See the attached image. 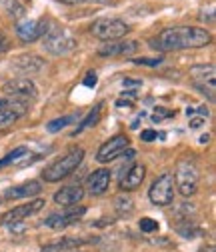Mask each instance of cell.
I'll return each instance as SVG.
<instances>
[{"label": "cell", "mask_w": 216, "mask_h": 252, "mask_svg": "<svg viewBox=\"0 0 216 252\" xmlns=\"http://www.w3.org/2000/svg\"><path fill=\"white\" fill-rule=\"evenodd\" d=\"M44 204H46V202H44L42 198L30 200L28 204H20V206H16V208L4 212L2 218H0V224H2V226H14V224H20V222H24L28 216H32V214L40 212V210L44 208Z\"/></svg>", "instance_id": "ba28073f"}, {"label": "cell", "mask_w": 216, "mask_h": 252, "mask_svg": "<svg viewBox=\"0 0 216 252\" xmlns=\"http://www.w3.org/2000/svg\"><path fill=\"white\" fill-rule=\"evenodd\" d=\"M144 116H146V112H144V110H142V112H138V116L130 122V128H138V126H140V120H142Z\"/></svg>", "instance_id": "836d02e7"}, {"label": "cell", "mask_w": 216, "mask_h": 252, "mask_svg": "<svg viewBox=\"0 0 216 252\" xmlns=\"http://www.w3.org/2000/svg\"><path fill=\"white\" fill-rule=\"evenodd\" d=\"M86 214V208L84 206H78V208H70L66 212H54L50 214L46 220H44V224L48 228H54V230H60V228H66L74 222H78V220Z\"/></svg>", "instance_id": "7c38bea8"}, {"label": "cell", "mask_w": 216, "mask_h": 252, "mask_svg": "<svg viewBox=\"0 0 216 252\" xmlns=\"http://www.w3.org/2000/svg\"><path fill=\"white\" fill-rule=\"evenodd\" d=\"M212 40L210 32L200 26H172L164 28L158 36L150 40V46L160 52H174V50H186V48H202L208 46Z\"/></svg>", "instance_id": "6da1fadb"}, {"label": "cell", "mask_w": 216, "mask_h": 252, "mask_svg": "<svg viewBox=\"0 0 216 252\" xmlns=\"http://www.w3.org/2000/svg\"><path fill=\"white\" fill-rule=\"evenodd\" d=\"M84 198V188L80 186H64L54 194V202L60 206H74Z\"/></svg>", "instance_id": "e0dca14e"}, {"label": "cell", "mask_w": 216, "mask_h": 252, "mask_svg": "<svg viewBox=\"0 0 216 252\" xmlns=\"http://www.w3.org/2000/svg\"><path fill=\"white\" fill-rule=\"evenodd\" d=\"M126 148H130V140H128V136H126V134H116V136H112L110 140H106V142L98 148V152H96V160H98L100 164H108V162L116 160L118 156L124 152Z\"/></svg>", "instance_id": "30bf717a"}, {"label": "cell", "mask_w": 216, "mask_h": 252, "mask_svg": "<svg viewBox=\"0 0 216 252\" xmlns=\"http://www.w3.org/2000/svg\"><path fill=\"white\" fill-rule=\"evenodd\" d=\"M28 102L16 100V98H0V130L8 128L10 124H14L20 116L28 112Z\"/></svg>", "instance_id": "9c48e42d"}, {"label": "cell", "mask_w": 216, "mask_h": 252, "mask_svg": "<svg viewBox=\"0 0 216 252\" xmlns=\"http://www.w3.org/2000/svg\"><path fill=\"white\" fill-rule=\"evenodd\" d=\"M134 64H144V66H160L162 58H134Z\"/></svg>", "instance_id": "f1b7e54d"}, {"label": "cell", "mask_w": 216, "mask_h": 252, "mask_svg": "<svg viewBox=\"0 0 216 252\" xmlns=\"http://www.w3.org/2000/svg\"><path fill=\"white\" fill-rule=\"evenodd\" d=\"M42 190V186L38 180H28L24 184H18V186H12L8 188V190L4 192V198L8 200H14V198H30V196H34Z\"/></svg>", "instance_id": "2e32d148"}, {"label": "cell", "mask_w": 216, "mask_h": 252, "mask_svg": "<svg viewBox=\"0 0 216 252\" xmlns=\"http://www.w3.org/2000/svg\"><path fill=\"white\" fill-rule=\"evenodd\" d=\"M116 208H118V212L120 214H126V212H132V200L130 198H124V196H120V198H116Z\"/></svg>", "instance_id": "484cf974"}, {"label": "cell", "mask_w": 216, "mask_h": 252, "mask_svg": "<svg viewBox=\"0 0 216 252\" xmlns=\"http://www.w3.org/2000/svg\"><path fill=\"white\" fill-rule=\"evenodd\" d=\"M82 84H84L86 88H94V86L98 84V76H96V72H92V70H90V72L86 74V78L82 80Z\"/></svg>", "instance_id": "f546056e"}, {"label": "cell", "mask_w": 216, "mask_h": 252, "mask_svg": "<svg viewBox=\"0 0 216 252\" xmlns=\"http://www.w3.org/2000/svg\"><path fill=\"white\" fill-rule=\"evenodd\" d=\"M14 30H16V36L22 42H34L48 32V20L46 18L24 20V22H18Z\"/></svg>", "instance_id": "8fae6325"}, {"label": "cell", "mask_w": 216, "mask_h": 252, "mask_svg": "<svg viewBox=\"0 0 216 252\" xmlns=\"http://www.w3.org/2000/svg\"><path fill=\"white\" fill-rule=\"evenodd\" d=\"M0 2H2L4 10H6L10 16H14V18H22V16L26 14L24 6L18 2V0H0Z\"/></svg>", "instance_id": "cb8c5ba5"}, {"label": "cell", "mask_w": 216, "mask_h": 252, "mask_svg": "<svg viewBox=\"0 0 216 252\" xmlns=\"http://www.w3.org/2000/svg\"><path fill=\"white\" fill-rule=\"evenodd\" d=\"M140 230L142 232H154V230H158V222L152 220V218H142L140 220Z\"/></svg>", "instance_id": "83f0119b"}, {"label": "cell", "mask_w": 216, "mask_h": 252, "mask_svg": "<svg viewBox=\"0 0 216 252\" xmlns=\"http://www.w3.org/2000/svg\"><path fill=\"white\" fill-rule=\"evenodd\" d=\"M30 152H28V148L26 146H18V148H14L12 152H8L4 158H0V168H4V166H10V164H14V162H20L22 158H26Z\"/></svg>", "instance_id": "7402d4cb"}, {"label": "cell", "mask_w": 216, "mask_h": 252, "mask_svg": "<svg viewBox=\"0 0 216 252\" xmlns=\"http://www.w3.org/2000/svg\"><path fill=\"white\" fill-rule=\"evenodd\" d=\"M18 2H30V0H18Z\"/></svg>", "instance_id": "f35d334b"}, {"label": "cell", "mask_w": 216, "mask_h": 252, "mask_svg": "<svg viewBox=\"0 0 216 252\" xmlns=\"http://www.w3.org/2000/svg\"><path fill=\"white\" fill-rule=\"evenodd\" d=\"M74 120H76V116H60V118H54V120H50L46 124V130L48 132H58V130L66 128L68 124H72Z\"/></svg>", "instance_id": "603a6c76"}, {"label": "cell", "mask_w": 216, "mask_h": 252, "mask_svg": "<svg viewBox=\"0 0 216 252\" xmlns=\"http://www.w3.org/2000/svg\"><path fill=\"white\" fill-rule=\"evenodd\" d=\"M2 92L6 94L8 98L24 100V102H28V104L32 102V100H36V96H38L36 84L30 80V78H24V76H18V78L8 80V82L2 86Z\"/></svg>", "instance_id": "52a82bcc"}, {"label": "cell", "mask_w": 216, "mask_h": 252, "mask_svg": "<svg viewBox=\"0 0 216 252\" xmlns=\"http://www.w3.org/2000/svg\"><path fill=\"white\" fill-rule=\"evenodd\" d=\"M172 116H174V110H168L164 106H156L154 112H152V122H162V120L172 118Z\"/></svg>", "instance_id": "d4e9b609"}, {"label": "cell", "mask_w": 216, "mask_h": 252, "mask_svg": "<svg viewBox=\"0 0 216 252\" xmlns=\"http://www.w3.org/2000/svg\"><path fill=\"white\" fill-rule=\"evenodd\" d=\"M204 122H206V118H202V116H190V128H192V130L202 128Z\"/></svg>", "instance_id": "1f68e13d"}, {"label": "cell", "mask_w": 216, "mask_h": 252, "mask_svg": "<svg viewBox=\"0 0 216 252\" xmlns=\"http://www.w3.org/2000/svg\"><path fill=\"white\" fill-rule=\"evenodd\" d=\"M142 84V80H132V78H124V80H122V86H140Z\"/></svg>", "instance_id": "e575fe53"}, {"label": "cell", "mask_w": 216, "mask_h": 252, "mask_svg": "<svg viewBox=\"0 0 216 252\" xmlns=\"http://www.w3.org/2000/svg\"><path fill=\"white\" fill-rule=\"evenodd\" d=\"M144 176H146V168L142 166V164H132L126 172H124V176L120 178V188L122 190H136V188L144 182Z\"/></svg>", "instance_id": "9a60e30c"}, {"label": "cell", "mask_w": 216, "mask_h": 252, "mask_svg": "<svg viewBox=\"0 0 216 252\" xmlns=\"http://www.w3.org/2000/svg\"><path fill=\"white\" fill-rule=\"evenodd\" d=\"M82 158H84V148H72L66 156H62V158H58L56 162H52L44 172H42V178L46 180V182H58V180H62L64 176H68V174H72L78 166H80V162H82Z\"/></svg>", "instance_id": "7a4b0ae2"}, {"label": "cell", "mask_w": 216, "mask_h": 252, "mask_svg": "<svg viewBox=\"0 0 216 252\" xmlns=\"http://www.w3.org/2000/svg\"><path fill=\"white\" fill-rule=\"evenodd\" d=\"M42 46H44L46 52H50L54 56H66V54L76 50L78 42H76V38L68 32L66 28L54 26V28H48V32L44 34Z\"/></svg>", "instance_id": "3957f363"}, {"label": "cell", "mask_w": 216, "mask_h": 252, "mask_svg": "<svg viewBox=\"0 0 216 252\" xmlns=\"http://www.w3.org/2000/svg\"><path fill=\"white\" fill-rule=\"evenodd\" d=\"M102 106H104V102H100V104H96L94 108H92V110H90V112H88V114L84 116V120L80 122V126H78V128H76V130H74L72 134L76 136V134H80L82 130L90 128V126H94V124H96V122L100 120V114H102Z\"/></svg>", "instance_id": "ffe728a7"}, {"label": "cell", "mask_w": 216, "mask_h": 252, "mask_svg": "<svg viewBox=\"0 0 216 252\" xmlns=\"http://www.w3.org/2000/svg\"><path fill=\"white\" fill-rule=\"evenodd\" d=\"M66 2H90V4H108L110 0H66Z\"/></svg>", "instance_id": "d6a6232c"}, {"label": "cell", "mask_w": 216, "mask_h": 252, "mask_svg": "<svg viewBox=\"0 0 216 252\" xmlns=\"http://www.w3.org/2000/svg\"><path fill=\"white\" fill-rule=\"evenodd\" d=\"M0 202H2V198H0Z\"/></svg>", "instance_id": "ab89813d"}, {"label": "cell", "mask_w": 216, "mask_h": 252, "mask_svg": "<svg viewBox=\"0 0 216 252\" xmlns=\"http://www.w3.org/2000/svg\"><path fill=\"white\" fill-rule=\"evenodd\" d=\"M208 140H210V134H202V136H200V144H206Z\"/></svg>", "instance_id": "8d00e7d4"}, {"label": "cell", "mask_w": 216, "mask_h": 252, "mask_svg": "<svg viewBox=\"0 0 216 252\" xmlns=\"http://www.w3.org/2000/svg\"><path fill=\"white\" fill-rule=\"evenodd\" d=\"M148 198L152 204L156 206H168L174 200V176L170 172L160 174L156 180L152 182L150 190H148Z\"/></svg>", "instance_id": "8992f818"}, {"label": "cell", "mask_w": 216, "mask_h": 252, "mask_svg": "<svg viewBox=\"0 0 216 252\" xmlns=\"http://www.w3.org/2000/svg\"><path fill=\"white\" fill-rule=\"evenodd\" d=\"M186 114H188V118H190V116L208 118V116H210V110H208L206 106H188V108H186Z\"/></svg>", "instance_id": "4316f807"}, {"label": "cell", "mask_w": 216, "mask_h": 252, "mask_svg": "<svg viewBox=\"0 0 216 252\" xmlns=\"http://www.w3.org/2000/svg\"><path fill=\"white\" fill-rule=\"evenodd\" d=\"M138 50L136 40H118V42H108L98 48L100 56H130Z\"/></svg>", "instance_id": "5bb4252c"}, {"label": "cell", "mask_w": 216, "mask_h": 252, "mask_svg": "<svg viewBox=\"0 0 216 252\" xmlns=\"http://www.w3.org/2000/svg\"><path fill=\"white\" fill-rule=\"evenodd\" d=\"M158 138V132L156 130H142L140 132V140L144 142H152V140H156Z\"/></svg>", "instance_id": "4dcf8cb0"}, {"label": "cell", "mask_w": 216, "mask_h": 252, "mask_svg": "<svg viewBox=\"0 0 216 252\" xmlns=\"http://www.w3.org/2000/svg\"><path fill=\"white\" fill-rule=\"evenodd\" d=\"M110 180H112L110 170L108 168H98L86 178V188H88V192L92 196H100V194H104L108 190Z\"/></svg>", "instance_id": "4fadbf2b"}, {"label": "cell", "mask_w": 216, "mask_h": 252, "mask_svg": "<svg viewBox=\"0 0 216 252\" xmlns=\"http://www.w3.org/2000/svg\"><path fill=\"white\" fill-rule=\"evenodd\" d=\"M2 48H4V38H2V34H0V52H2Z\"/></svg>", "instance_id": "74e56055"}, {"label": "cell", "mask_w": 216, "mask_h": 252, "mask_svg": "<svg viewBox=\"0 0 216 252\" xmlns=\"http://www.w3.org/2000/svg\"><path fill=\"white\" fill-rule=\"evenodd\" d=\"M82 244H86L84 238H60L56 242H50V244L42 246V252H66V250L78 248Z\"/></svg>", "instance_id": "ac0fdd59"}, {"label": "cell", "mask_w": 216, "mask_h": 252, "mask_svg": "<svg viewBox=\"0 0 216 252\" xmlns=\"http://www.w3.org/2000/svg\"><path fill=\"white\" fill-rule=\"evenodd\" d=\"M42 64H44V60H42L40 56H34V54H32V56L26 54V56H20V58L16 60V68H20V70L26 72V74H32V72L40 70Z\"/></svg>", "instance_id": "d6986e66"}, {"label": "cell", "mask_w": 216, "mask_h": 252, "mask_svg": "<svg viewBox=\"0 0 216 252\" xmlns=\"http://www.w3.org/2000/svg\"><path fill=\"white\" fill-rule=\"evenodd\" d=\"M198 180H200V170L194 160L184 158L176 164L174 182H176V188L182 196H192L198 190Z\"/></svg>", "instance_id": "277c9868"}, {"label": "cell", "mask_w": 216, "mask_h": 252, "mask_svg": "<svg viewBox=\"0 0 216 252\" xmlns=\"http://www.w3.org/2000/svg\"><path fill=\"white\" fill-rule=\"evenodd\" d=\"M90 30L96 38L104 42H112V40H120L122 36H126L130 32V26L120 18H98L94 20Z\"/></svg>", "instance_id": "5b68a950"}, {"label": "cell", "mask_w": 216, "mask_h": 252, "mask_svg": "<svg viewBox=\"0 0 216 252\" xmlns=\"http://www.w3.org/2000/svg\"><path fill=\"white\" fill-rule=\"evenodd\" d=\"M190 74L200 80V84H214V66L212 64H204V66H192Z\"/></svg>", "instance_id": "44dd1931"}, {"label": "cell", "mask_w": 216, "mask_h": 252, "mask_svg": "<svg viewBox=\"0 0 216 252\" xmlns=\"http://www.w3.org/2000/svg\"><path fill=\"white\" fill-rule=\"evenodd\" d=\"M118 108H132V100H116Z\"/></svg>", "instance_id": "d590c367"}]
</instances>
